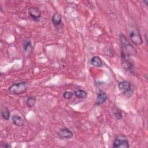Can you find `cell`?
I'll list each match as a JSON object with an SVG mask.
<instances>
[{"instance_id": "3957f363", "label": "cell", "mask_w": 148, "mask_h": 148, "mask_svg": "<svg viewBox=\"0 0 148 148\" xmlns=\"http://www.w3.org/2000/svg\"><path fill=\"white\" fill-rule=\"evenodd\" d=\"M121 64L124 70L131 76H134L135 73V65L134 61L130 57L124 55L121 53Z\"/></svg>"}, {"instance_id": "5bb4252c", "label": "cell", "mask_w": 148, "mask_h": 148, "mask_svg": "<svg viewBox=\"0 0 148 148\" xmlns=\"http://www.w3.org/2000/svg\"><path fill=\"white\" fill-rule=\"evenodd\" d=\"M91 65L96 67H100L102 65L103 62L101 58L99 56H94L90 61Z\"/></svg>"}, {"instance_id": "9c48e42d", "label": "cell", "mask_w": 148, "mask_h": 148, "mask_svg": "<svg viewBox=\"0 0 148 148\" xmlns=\"http://www.w3.org/2000/svg\"><path fill=\"white\" fill-rule=\"evenodd\" d=\"M107 98H108V96L106 94L104 91L102 90H99L97 94V98L95 101V105L97 106L101 105L106 101Z\"/></svg>"}, {"instance_id": "9a60e30c", "label": "cell", "mask_w": 148, "mask_h": 148, "mask_svg": "<svg viewBox=\"0 0 148 148\" xmlns=\"http://www.w3.org/2000/svg\"><path fill=\"white\" fill-rule=\"evenodd\" d=\"M76 97H78V98H83V99H85L87 97V92L83 90H80V89H79V90H75L74 91V93Z\"/></svg>"}, {"instance_id": "52a82bcc", "label": "cell", "mask_w": 148, "mask_h": 148, "mask_svg": "<svg viewBox=\"0 0 148 148\" xmlns=\"http://www.w3.org/2000/svg\"><path fill=\"white\" fill-rule=\"evenodd\" d=\"M28 14L30 17L35 21H38L41 17L42 12L40 10L35 6H31L28 9Z\"/></svg>"}, {"instance_id": "8fae6325", "label": "cell", "mask_w": 148, "mask_h": 148, "mask_svg": "<svg viewBox=\"0 0 148 148\" xmlns=\"http://www.w3.org/2000/svg\"><path fill=\"white\" fill-rule=\"evenodd\" d=\"M11 119L13 124L17 127H22L24 124L23 118L18 114L12 115Z\"/></svg>"}, {"instance_id": "ffe728a7", "label": "cell", "mask_w": 148, "mask_h": 148, "mask_svg": "<svg viewBox=\"0 0 148 148\" xmlns=\"http://www.w3.org/2000/svg\"><path fill=\"white\" fill-rule=\"evenodd\" d=\"M145 3H146V5H147V2H148V0H145L144 1H143Z\"/></svg>"}, {"instance_id": "277c9868", "label": "cell", "mask_w": 148, "mask_h": 148, "mask_svg": "<svg viewBox=\"0 0 148 148\" xmlns=\"http://www.w3.org/2000/svg\"><path fill=\"white\" fill-rule=\"evenodd\" d=\"M128 37L131 42L135 45H141L143 43V40L141 37L139 29L135 25H131L128 28Z\"/></svg>"}, {"instance_id": "6da1fadb", "label": "cell", "mask_w": 148, "mask_h": 148, "mask_svg": "<svg viewBox=\"0 0 148 148\" xmlns=\"http://www.w3.org/2000/svg\"><path fill=\"white\" fill-rule=\"evenodd\" d=\"M119 40L121 46V54L128 57L136 55V52L135 48L130 43L128 39L123 34H121L120 35Z\"/></svg>"}, {"instance_id": "7c38bea8", "label": "cell", "mask_w": 148, "mask_h": 148, "mask_svg": "<svg viewBox=\"0 0 148 148\" xmlns=\"http://www.w3.org/2000/svg\"><path fill=\"white\" fill-rule=\"evenodd\" d=\"M23 46L24 51L26 54H29V53H31L32 52L33 47H32L31 41L29 39H27L24 40L23 42Z\"/></svg>"}, {"instance_id": "ac0fdd59", "label": "cell", "mask_w": 148, "mask_h": 148, "mask_svg": "<svg viewBox=\"0 0 148 148\" xmlns=\"http://www.w3.org/2000/svg\"><path fill=\"white\" fill-rule=\"evenodd\" d=\"M73 93L71 91H65L64 93H63V97L64 99H67V100H69V99H71L73 96Z\"/></svg>"}, {"instance_id": "7a4b0ae2", "label": "cell", "mask_w": 148, "mask_h": 148, "mask_svg": "<svg viewBox=\"0 0 148 148\" xmlns=\"http://www.w3.org/2000/svg\"><path fill=\"white\" fill-rule=\"evenodd\" d=\"M29 87V83L28 82L23 81L17 82L12 84L8 88V92L9 94L14 95H20L25 93Z\"/></svg>"}, {"instance_id": "8992f818", "label": "cell", "mask_w": 148, "mask_h": 148, "mask_svg": "<svg viewBox=\"0 0 148 148\" xmlns=\"http://www.w3.org/2000/svg\"><path fill=\"white\" fill-rule=\"evenodd\" d=\"M112 147L113 148H128L130 144L127 136L123 134L117 135L113 141Z\"/></svg>"}, {"instance_id": "5b68a950", "label": "cell", "mask_w": 148, "mask_h": 148, "mask_svg": "<svg viewBox=\"0 0 148 148\" xmlns=\"http://www.w3.org/2000/svg\"><path fill=\"white\" fill-rule=\"evenodd\" d=\"M119 91L127 97H131L134 93V89L131 83L128 81H121L118 84Z\"/></svg>"}, {"instance_id": "30bf717a", "label": "cell", "mask_w": 148, "mask_h": 148, "mask_svg": "<svg viewBox=\"0 0 148 148\" xmlns=\"http://www.w3.org/2000/svg\"><path fill=\"white\" fill-rule=\"evenodd\" d=\"M51 21H52V23H53V25L56 28L59 27L60 26H61L62 24V16L58 13H55L53 15Z\"/></svg>"}, {"instance_id": "4fadbf2b", "label": "cell", "mask_w": 148, "mask_h": 148, "mask_svg": "<svg viewBox=\"0 0 148 148\" xmlns=\"http://www.w3.org/2000/svg\"><path fill=\"white\" fill-rule=\"evenodd\" d=\"M1 114L5 120H9L10 117V112L6 106H2L1 108Z\"/></svg>"}, {"instance_id": "e0dca14e", "label": "cell", "mask_w": 148, "mask_h": 148, "mask_svg": "<svg viewBox=\"0 0 148 148\" xmlns=\"http://www.w3.org/2000/svg\"><path fill=\"white\" fill-rule=\"evenodd\" d=\"M36 102V99L33 97H29L27 99V105L29 108H32L34 106Z\"/></svg>"}, {"instance_id": "d6986e66", "label": "cell", "mask_w": 148, "mask_h": 148, "mask_svg": "<svg viewBox=\"0 0 148 148\" xmlns=\"http://www.w3.org/2000/svg\"><path fill=\"white\" fill-rule=\"evenodd\" d=\"M0 147L1 148H11L12 145L9 143H6V142H1L0 144Z\"/></svg>"}, {"instance_id": "2e32d148", "label": "cell", "mask_w": 148, "mask_h": 148, "mask_svg": "<svg viewBox=\"0 0 148 148\" xmlns=\"http://www.w3.org/2000/svg\"><path fill=\"white\" fill-rule=\"evenodd\" d=\"M112 113L114 116L115 118L119 120H121L123 118V115L121 110L117 107H114L112 108Z\"/></svg>"}, {"instance_id": "ba28073f", "label": "cell", "mask_w": 148, "mask_h": 148, "mask_svg": "<svg viewBox=\"0 0 148 148\" xmlns=\"http://www.w3.org/2000/svg\"><path fill=\"white\" fill-rule=\"evenodd\" d=\"M58 134L65 139H71L73 136V132L67 127H62L60 129Z\"/></svg>"}]
</instances>
